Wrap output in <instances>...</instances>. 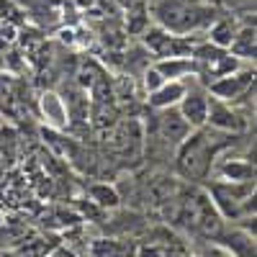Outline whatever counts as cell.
<instances>
[{"mask_svg":"<svg viewBox=\"0 0 257 257\" xmlns=\"http://www.w3.org/2000/svg\"><path fill=\"white\" fill-rule=\"evenodd\" d=\"M231 142V134L216 132V128H193V132L178 144L175 152V170L178 175L188 183H201L211 175L213 162L219 160V155L226 149Z\"/></svg>","mask_w":257,"mask_h":257,"instance_id":"obj_1","label":"cell"},{"mask_svg":"<svg viewBox=\"0 0 257 257\" xmlns=\"http://www.w3.org/2000/svg\"><path fill=\"white\" fill-rule=\"evenodd\" d=\"M213 13L216 11L203 0H155L152 6V18L157 21V26L178 36H188L190 31L211 26Z\"/></svg>","mask_w":257,"mask_h":257,"instance_id":"obj_2","label":"cell"},{"mask_svg":"<svg viewBox=\"0 0 257 257\" xmlns=\"http://www.w3.org/2000/svg\"><path fill=\"white\" fill-rule=\"evenodd\" d=\"M208 196L224 219L239 221L254 213V180L231 183V180H213L208 185Z\"/></svg>","mask_w":257,"mask_h":257,"instance_id":"obj_3","label":"cell"},{"mask_svg":"<svg viewBox=\"0 0 257 257\" xmlns=\"http://www.w3.org/2000/svg\"><path fill=\"white\" fill-rule=\"evenodd\" d=\"M208 95L226 100V103H237L242 98L249 95V90L254 88V70H237L231 75H224L219 80H213L206 85Z\"/></svg>","mask_w":257,"mask_h":257,"instance_id":"obj_4","label":"cell"},{"mask_svg":"<svg viewBox=\"0 0 257 257\" xmlns=\"http://www.w3.org/2000/svg\"><path fill=\"white\" fill-rule=\"evenodd\" d=\"M144 41H147V49L152 52L157 59L162 57H190V49L196 41H190L188 36H178V34H170L165 29H147L144 31Z\"/></svg>","mask_w":257,"mask_h":257,"instance_id":"obj_5","label":"cell"},{"mask_svg":"<svg viewBox=\"0 0 257 257\" xmlns=\"http://www.w3.org/2000/svg\"><path fill=\"white\" fill-rule=\"evenodd\" d=\"M206 126L216 128V132H224V134H239V132L247 128V118L239 111H234V103H226V100H219V98H208Z\"/></svg>","mask_w":257,"mask_h":257,"instance_id":"obj_6","label":"cell"},{"mask_svg":"<svg viewBox=\"0 0 257 257\" xmlns=\"http://www.w3.org/2000/svg\"><path fill=\"white\" fill-rule=\"evenodd\" d=\"M155 132H157V139L170 142V144L178 147V144L193 132V128H190V123L180 116L178 105H170V108H160L157 123H155Z\"/></svg>","mask_w":257,"mask_h":257,"instance_id":"obj_7","label":"cell"},{"mask_svg":"<svg viewBox=\"0 0 257 257\" xmlns=\"http://www.w3.org/2000/svg\"><path fill=\"white\" fill-rule=\"evenodd\" d=\"M178 111L180 116L190 123V128H201L206 126L208 118V93L206 90H185L183 100L178 103Z\"/></svg>","mask_w":257,"mask_h":257,"instance_id":"obj_8","label":"cell"},{"mask_svg":"<svg viewBox=\"0 0 257 257\" xmlns=\"http://www.w3.org/2000/svg\"><path fill=\"white\" fill-rule=\"evenodd\" d=\"M39 105H41V116H44V121H47L49 128H57V132L67 128V123H70V108H67V103H64V98L59 93L47 90L44 95L39 98Z\"/></svg>","mask_w":257,"mask_h":257,"instance_id":"obj_9","label":"cell"},{"mask_svg":"<svg viewBox=\"0 0 257 257\" xmlns=\"http://www.w3.org/2000/svg\"><path fill=\"white\" fill-rule=\"evenodd\" d=\"M219 244L231 257H257L254 254V234L247 231L244 226H234L229 231H221L219 234Z\"/></svg>","mask_w":257,"mask_h":257,"instance_id":"obj_10","label":"cell"},{"mask_svg":"<svg viewBox=\"0 0 257 257\" xmlns=\"http://www.w3.org/2000/svg\"><path fill=\"white\" fill-rule=\"evenodd\" d=\"M211 175H216V180H231V183H244L254 180V162L249 160H216L213 162Z\"/></svg>","mask_w":257,"mask_h":257,"instance_id":"obj_11","label":"cell"},{"mask_svg":"<svg viewBox=\"0 0 257 257\" xmlns=\"http://www.w3.org/2000/svg\"><path fill=\"white\" fill-rule=\"evenodd\" d=\"M185 90H188L185 80H165L157 90L149 93V105L157 108V111L160 108H170V105H178L183 100Z\"/></svg>","mask_w":257,"mask_h":257,"instance_id":"obj_12","label":"cell"},{"mask_svg":"<svg viewBox=\"0 0 257 257\" xmlns=\"http://www.w3.org/2000/svg\"><path fill=\"white\" fill-rule=\"evenodd\" d=\"M152 67L162 75V80H185L196 75V62L193 57H162Z\"/></svg>","mask_w":257,"mask_h":257,"instance_id":"obj_13","label":"cell"},{"mask_svg":"<svg viewBox=\"0 0 257 257\" xmlns=\"http://www.w3.org/2000/svg\"><path fill=\"white\" fill-rule=\"evenodd\" d=\"M229 52L239 59H254V26H244L234 31Z\"/></svg>","mask_w":257,"mask_h":257,"instance_id":"obj_14","label":"cell"},{"mask_svg":"<svg viewBox=\"0 0 257 257\" xmlns=\"http://www.w3.org/2000/svg\"><path fill=\"white\" fill-rule=\"evenodd\" d=\"M234 24H231V18H219V21H213V24L208 26V41L211 44H216L221 49H229L231 44V39H234Z\"/></svg>","mask_w":257,"mask_h":257,"instance_id":"obj_15","label":"cell"},{"mask_svg":"<svg viewBox=\"0 0 257 257\" xmlns=\"http://www.w3.org/2000/svg\"><path fill=\"white\" fill-rule=\"evenodd\" d=\"M90 198H93V203H98V206H103V208H116V206L121 203L118 190H116L113 185H105V183L90 188Z\"/></svg>","mask_w":257,"mask_h":257,"instance_id":"obj_16","label":"cell"},{"mask_svg":"<svg viewBox=\"0 0 257 257\" xmlns=\"http://www.w3.org/2000/svg\"><path fill=\"white\" fill-rule=\"evenodd\" d=\"M121 252H126V247L113 242V239H100V242L93 244V254L95 257H121Z\"/></svg>","mask_w":257,"mask_h":257,"instance_id":"obj_17","label":"cell"},{"mask_svg":"<svg viewBox=\"0 0 257 257\" xmlns=\"http://www.w3.org/2000/svg\"><path fill=\"white\" fill-rule=\"evenodd\" d=\"M165 80H162V75L152 67V64H149V67L144 70V88H147V93H152V90H157L160 85H162Z\"/></svg>","mask_w":257,"mask_h":257,"instance_id":"obj_18","label":"cell"},{"mask_svg":"<svg viewBox=\"0 0 257 257\" xmlns=\"http://www.w3.org/2000/svg\"><path fill=\"white\" fill-rule=\"evenodd\" d=\"M18 11H16V6L11 3V0H0V21H6V18H11Z\"/></svg>","mask_w":257,"mask_h":257,"instance_id":"obj_19","label":"cell"},{"mask_svg":"<svg viewBox=\"0 0 257 257\" xmlns=\"http://www.w3.org/2000/svg\"><path fill=\"white\" fill-rule=\"evenodd\" d=\"M137 257H165V252L160 247H139Z\"/></svg>","mask_w":257,"mask_h":257,"instance_id":"obj_20","label":"cell"},{"mask_svg":"<svg viewBox=\"0 0 257 257\" xmlns=\"http://www.w3.org/2000/svg\"><path fill=\"white\" fill-rule=\"evenodd\" d=\"M52 257H80L75 249H70V247H64V244H59V247H54L52 249Z\"/></svg>","mask_w":257,"mask_h":257,"instance_id":"obj_21","label":"cell"},{"mask_svg":"<svg viewBox=\"0 0 257 257\" xmlns=\"http://www.w3.org/2000/svg\"><path fill=\"white\" fill-rule=\"evenodd\" d=\"M203 257H231V254H229L221 244H216V247H208V249L203 252Z\"/></svg>","mask_w":257,"mask_h":257,"instance_id":"obj_22","label":"cell"}]
</instances>
